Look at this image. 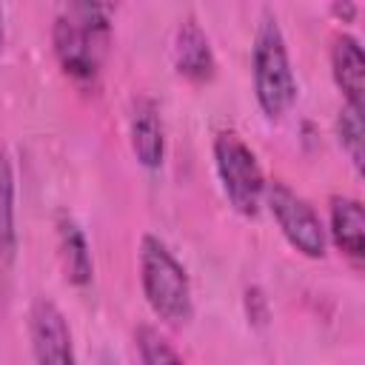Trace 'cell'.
Instances as JSON below:
<instances>
[{
	"mask_svg": "<svg viewBox=\"0 0 365 365\" xmlns=\"http://www.w3.org/2000/svg\"><path fill=\"white\" fill-rule=\"evenodd\" d=\"M111 6L103 3H71L66 6L51 26L54 57L63 74L91 91L100 83L108 40H111Z\"/></svg>",
	"mask_w": 365,
	"mask_h": 365,
	"instance_id": "cell-1",
	"label": "cell"
},
{
	"mask_svg": "<svg viewBox=\"0 0 365 365\" xmlns=\"http://www.w3.org/2000/svg\"><path fill=\"white\" fill-rule=\"evenodd\" d=\"M140 285L157 319L168 325H185L191 319L194 297L188 271L154 234H145L140 240Z\"/></svg>",
	"mask_w": 365,
	"mask_h": 365,
	"instance_id": "cell-2",
	"label": "cell"
},
{
	"mask_svg": "<svg viewBox=\"0 0 365 365\" xmlns=\"http://www.w3.org/2000/svg\"><path fill=\"white\" fill-rule=\"evenodd\" d=\"M251 71H254V94H257L259 111L268 120L285 117L297 100V80H294L285 34L271 11H262L257 23Z\"/></svg>",
	"mask_w": 365,
	"mask_h": 365,
	"instance_id": "cell-3",
	"label": "cell"
},
{
	"mask_svg": "<svg viewBox=\"0 0 365 365\" xmlns=\"http://www.w3.org/2000/svg\"><path fill=\"white\" fill-rule=\"evenodd\" d=\"M214 168L225 200L242 217H257L265 200V177L257 154L237 131H220L214 137Z\"/></svg>",
	"mask_w": 365,
	"mask_h": 365,
	"instance_id": "cell-4",
	"label": "cell"
},
{
	"mask_svg": "<svg viewBox=\"0 0 365 365\" xmlns=\"http://www.w3.org/2000/svg\"><path fill=\"white\" fill-rule=\"evenodd\" d=\"M268 211L274 214L282 237L288 240V245L308 257V259H322L325 257V228L319 214L311 208V202L305 197H299L288 182L274 180L265 185V200Z\"/></svg>",
	"mask_w": 365,
	"mask_h": 365,
	"instance_id": "cell-5",
	"label": "cell"
},
{
	"mask_svg": "<svg viewBox=\"0 0 365 365\" xmlns=\"http://www.w3.org/2000/svg\"><path fill=\"white\" fill-rule=\"evenodd\" d=\"M29 334H31V356L34 365H77L71 328L63 311L40 297L29 311Z\"/></svg>",
	"mask_w": 365,
	"mask_h": 365,
	"instance_id": "cell-6",
	"label": "cell"
},
{
	"mask_svg": "<svg viewBox=\"0 0 365 365\" xmlns=\"http://www.w3.org/2000/svg\"><path fill=\"white\" fill-rule=\"evenodd\" d=\"M171 57H174V68L191 83H208L217 74V60L208 34L191 17L180 20L171 40Z\"/></svg>",
	"mask_w": 365,
	"mask_h": 365,
	"instance_id": "cell-7",
	"label": "cell"
},
{
	"mask_svg": "<svg viewBox=\"0 0 365 365\" xmlns=\"http://www.w3.org/2000/svg\"><path fill=\"white\" fill-rule=\"evenodd\" d=\"M128 143L137 163L148 171H157L165 157V131L163 117L154 100H137L128 117Z\"/></svg>",
	"mask_w": 365,
	"mask_h": 365,
	"instance_id": "cell-8",
	"label": "cell"
},
{
	"mask_svg": "<svg viewBox=\"0 0 365 365\" xmlns=\"http://www.w3.org/2000/svg\"><path fill=\"white\" fill-rule=\"evenodd\" d=\"M331 240L351 259L354 268H362L365 259V211L356 197L331 200Z\"/></svg>",
	"mask_w": 365,
	"mask_h": 365,
	"instance_id": "cell-9",
	"label": "cell"
},
{
	"mask_svg": "<svg viewBox=\"0 0 365 365\" xmlns=\"http://www.w3.org/2000/svg\"><path fill=\"white\" fill-rule=\"evenodd\" d=\"M331 74L339 91L345 94V106L362 108V91H365V57L362 46L351 34H336L331 46Z\"/></svg>",
	"mask_w": 365,
	"mask_h": 365,
	"instance_id": "cell-10",
	"label": "cell"
},
{
	"mask_svg": "<svg viewBox=\"0 0 365 365\" xmlns=\"http://www.w3.org/2000/svg\"><path fill=\"white\" fill-rule=\"evenodd\" d=\"M57 248H60L66 279L77 288L88 285L91 277H94L91 251H88V242H86V234H83L80 222L66 211L57 217Z\"/></svg>",
	"mask_w": 365,
	"mask_h": 365,
	"instance_id": "cell-11",
	"label": "cell"
},
{
	"mask_svg": "<svg viewBox=\"0 0 365 365\" xmlns=\"http://www.w3.org/2000/svg\"><path fill=\"white\" fill-rule=\"evenodd\" d=\"M17 231H14V171L9 154L0 148V268L14 259Z\"/></svg>",
	"mask_w": 365,
	"mask_h": 365,
	"instance_id": "cell-12",
	"label": "cell"
},
{
	"mask_svg": "<svg viewBox=\"0 0 365 365\" xmlns=\"http://www.w3.org/2000/svg\"><path fill=\"white\" fill-rule=\"evenodd\" d=\"M134 342L143 365H185L177 348L151 325H140L134 334Z\"/></svg>",
	"mask_w": 365,
	"mask_h": 365,
	"instance_id": "cell-13",
	"label": "cell"
},
{
	"mask_svg": "<svg viewBox=\"0 0 365 365\" xmlns=\"http://www.w3.org/2000/svg\"><path fill=\"white\" fill-rule=\"evenodd\" d=\"M362 108H354V106H342L339 117H336V137H339V145L342 151L348 154L351 165L362 174Z\"/></svg>",
	"mask_w": 365,
	"mask_h": 365,
	"instance_id": "cell-14",
	"label": "cell"
},
{
	"mask_svg": "<svg viewBox=\"0 0 365 365\" xmlns=\"http://www.w3.org/2000/svg\"><path fill=\"white\" fill-rule=\"evenodd\" d=\"M3 40H6V20H3V9H0V51H3Z\"/></svg>",
	"mask_w": 365,
	"mask_h": 365,
	"instance_id": "cell-15",
	"label": "cell"
}]
</instances>
